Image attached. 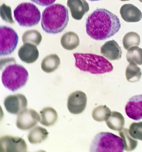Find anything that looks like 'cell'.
I'll use <instances>...</instances> for the list:
<instances>
[{"label": "cell", "instance_id": "cell-6", "mask_svg": "<svg viewBox=\"0 0 142 152\" xmlns=\"http://www.w3.org/2000/svg\"><path fill=\"white\" fill-rule=\"evenodd\" d=\"M14 16L18 24L22 26L31 27L38 24L41 14L38 7L33 3L23 2L15 9Z\"/></svg>", "mask_w": 142, "mask_h": 152}, {"label": "cell", "instance_id": "cell-25", "mask_svg": "<svg viewBox=\"0 0 142 152\" xmlns=\"http://www.w3.org/2000/svg\"><path fill=\"white\" fill-rule=\"evenodd\" d=\"M111 111L105 105H101L95 108L92 113V116L95 121L98 122L106 121L110 116Z\"/></svg>", "mask_w": 142, "mask_h": 152}, {"label": "cell", "instance_id": "cell-3", "mask_svg": "<svg viewBox=\"0 0 142 152\" xmlns=\"http://www.w3.org/2000/svg\"><path fill=\"white\" fill-rule=\"evenodd\" d=\"M0 66H5L2 73L1 81L5 88L14 91L26 84L28 72L22 66L16 64L15 58L1 59Z\"/></svg>", "mask_w": 142, "mask_h": 152}, {"label": "cell", "instance_id": "cell-19", "mask_svg": "<svg viewBox=\"0 0 142 152\" xmlns=\"http://www.w3.org/2000/svg\"><path fill=\"white\" fill-rule=\"evenodd\" d=\"M106 123L107 126L110 129L119 131L124 125V118L121 113L116 111H112L106 121Z\"/></svg>", "mask_w": 142, "mask_h": 152}, {"label": "cell", "instance_id": "cell-18", "mask_svg": "<svg viewBox=\"0 0 142 152\" xmlns=\"http://www.w3.org/2000/svg\"><path fill=\"white\" fill-rule=\"evenodd\" d=\"M60 41L62 47L68 50L76 48L80 43L78 36L73 31H68L64 34L61 37Z\"/></svg>", "mask_w": 142, "mask_h": 152}, {"label": "cell", "instance_id": "cell-14", "mask_svg": "<svg viewBox=\"0 0 142 152\" xmlns=\"http://www.w3.org/2000/svg\"><path fill=\"white\" fill-rule=\"evenodd\" d=\"M101 54L111 61L118 60L121 57L122 51L117 42L114 40L106 42L101 47Z\"/></svg>", "mask_w": 142, "mask_h": 152}, {"label": "cell", "instance_id": "cell-20", "mask_svg": "<svg viewBox=\"0 0 142 152\" xmlns=\"http://www.w3.org/2000/svg\"><path fill=\"white\" fill-rule=\"evenodd\" d=\"M60 64V60L56 54H50L44 57L42 60L41 67L42 69L47 73H51L55 71Z\"/></svg>", "mask_w": 142, "mask_h": 152}, {"label": "cell", "instance_id": "cell-10", "mask_svg": "<svg viewBox=\"0 0 142 152\" xmlns=\"http://www.w3.org/2000/svg\"><path fill=\"white\" fill-rule=\"evenodd\" d=\"M87 98L86 94L80 91H77L69 96L67 107L69 111L74 114L82 113L86 106Z\"/></svg>", "mask_w": 142, "mask_h": 152}, {"label": "cell", "instance_id": "cell-5", "mask_svg": "<svg viewBox=\"0 0 142 152\" xmlns=\"http://www.w3.org/2000/svg\"><path fill=\"white\" fill-rule=\"evenodd\" d=\"M124 148L122 139L120 137L111 132H101L94 137L89 151L122 152Z\"/></svg>", "mask_w": 142, "mask_h": 152}, {"label": "cell", "instance_id": "cell-8", "mask_svg": "<svg viewBox=\"0 0 142 152\" xmlns=\"http://www.w3.org/2000/svg\"><path fill=\"white\" fill-rule=\"evenodd\" d=\"M27 147L26 142L21 137L7 135L0 138V152H25Z\"/></svg>", "mask_w": 142, "mask_h": 152}, {"label": "cell", "instance_id": "cell-28", "mask_svg": "<svg viewBox=\"0 0 142 152\" xmlns=\"http://www.w3.org/2000/svg\"><path fill=\"white\" fill-rule=\"evenodd\" d=\"M129 132L133 138L142 141V121L132 123L129 126Z\"/></svg>", "mask_w": 142, "mask_h": 152}, {"label": "cell", "instance_id": "cell-16", "mask_svg": "<svg viewBox=\"0 0 142 152\" xmlns=\"http://www.w3.org/2000/svg\"><path fill=\"white\" fill-rule=\"evenodd\" d=\"M120 13L122 18L127 22H137L142 18L141 10L136 6L131 4H125L121 7Z\"/></svg>", "mask_w": 142, "mask_h": 152}, {"label": "cell", "instance_id": "cell-12", "mask_svg": "<svg viewBox=\"0 0 142 152\" xmlns=\"http://www.w3.org/2000/svg\"><path fill=\"white\" fill-rule=\"evenodd\" d=\"M126 115L136 121L142 119V94L130 98L125 107Z\"/></svg>", "mask_w": 142, "mask_h": 152}, {"label": "cell", "instance_id": "cell-13", "mask_svg": "<svg viewBox=\"0 0 142 152\" xmlns=\"http://www.w3.org/2000/svg\"><path fill=\"white\" fill-rule=\"evenodd\" d=\"M18 54L21 60L27 64L35 62L39 55L36 46L29 43H24L19 48Z\"/></svg>", "mask_w": 142, "mask_h": 152}, {"label": "cell", "instance_id": "cell-4", "mask_svg": "<svg viewBox=\"0 0 142 152\" xmlns=\"http://www.w3.org/2000/svg\"><path fill=\"white\" fill-rule=\"evenodd\" d=\"M75 66L80 70L94 74L112 71V64L103 56L92 53H75Z\"/></svg>", "mask_w": 142, "mask_h": 152}, {"label": "cell", "instance_id": "cell-29", "mask_svg": "<svg viewBox=\"0 0 142 152\" xmlns=\"http://www.w3.org/2000/svg\"><path fill=\"white\" fill-rule=\"evenodd\" d=\"M4 9L1 6L0 7V14L3 20L4 19L6 15H7V22H9L10 23H13L14 21L13 20L11 16V11L10 7L7 6V10L5 9V4H2Z\"/></svg>", "mask_w": 142, "mask_h": 152}, {"label": "cell", "instance_id": "cell-15", "mask_svg": "<svg viewBox=\"0 0 142 152\" xmlns=\"http://www.w3.org/2000/svg\"><path fill=\"white\" fill-rule=\"evenodd\" d=\"M67 5L71 16L76 20H81L89 10L88 3L85 0H67Z\"/></svg>", "mask_w": 142, "mask_h": 152}, {"label": "cell", "instance_id": "cell-23", "mask_svg": "<svg viewBox=\"0 0 142 152\" xmlns=\"http://www.w3.org/2000/svg\"><path fill=\"white\" fill-rule=\"evenodd\" d=\"M125 71V76L127 80L129 82H136L139 80L142 75L141 69L137 64L129 63Z\"/></svg>", "mask_w": 142, "mask_h": 152}, {"label": "cell", "instance_id": "cell-21", "mask_svg": "<svg viewBox=\"0 0 142 152\" xmlns=\"http://www.w3.org/2000/svg\"><path fill=\"white\" fill-rule=\"evenodd\" d=\"M49 134L46 129L37 126L30 132L27 137L28 139L31 144L40 143L47 137Z\"/></svg>", "mask_w": 142, "mask_h": 152}, {"label": "cell", "instance_id": "cell-26", "mask_svg": "<svg viewBox=\"0 0 142 152\" xmlns=\"http://www.w3.org/2000/svg\"><path fill=\"white\" fill-rule=\"evenodd\" d=\"M42 39L41 34L36 30L27 31L24 33L22 37V40L24 43H29L36 46L40 44Z\"/></svg>", "mask_w": 142, "mask_h": 152}, {"label": "cell", "instance_id": "cell-27", "mask_svg": "<svg viewBox=\"0 0 142 152\" xmlns=\"http://www.w3.org/2000/svg\"><path fill=\"white\" fill-rule=\"evenodd\" d=\"M140 42V35L137 33L129 32L124 36L122 43L124 48L126 50L135 46H138Z\"/></svg>", "mask_w": 142, "mask_h": 152}, {"label": "cell", "instance_id": "cell-1", "mask_svg": "<svg viewBox=\"0 0 142 152\" xmlns=\"http://www.w3.org/2000/svg\"><path fill=\"white\" fill-rule=\"evenodd\" d=\"M121 27L118 16L104 8L94 10L86 19L87 34L93 39L102 40L115 34Z\"/></svg>", "mask_w": 142, "mask_h": 152}, {"label": "cell", "instance_id": "cell-7", "mask_svg": "<svg viewBox=\"0 0 142 152\" xmlns=\"http://www.w3.org/2000/svg\"><path fill=\"white\" fill-rule=\"evenodd\" d=\"M18 41V37L12 28L6 26L0 27V54L8 55L16 48Z\"/></svg>", "mask_w": 142, "mask_h": 152}, {"label": "cell", "instance_id": "cell-31", "mask_svg": "<svg viewBox=\"0 0 142 152\" xmlns=\"http://www.w3.org/2000/svg\"><path fill=\"white\" fill-rule=\"evenodd\" d=\"M120 0L122 1H128L130 0Z\"/></svg>", "mask_w": 142, "mask_h": 152}, {"label": "cell", "instance_id": "cell-2", "mask_svg": "<svg viewBox=\"0 0 142 152\" xmlns=\"http://www.w3.org/2000/svg\"><path fill=\"white\" fill-rule=\"evenodd\" d=\"M69 20L68 9L63 5L56 3L48 6L43 10L41 25L46 32L55 34L64 30Z\"/></svg>", "mask_w": 142, "mask_h": 152}, {"label": "cell", "instance_id": "cell-24", "mask_svg": "<svg viewBox=\"0 0 142 152\" xmlns=\"http://www.w3.org/2000/svg\"><path fill=\"white\" fill-rule=\"evenodd\" d=\"M126 58L129 63L137 65L142 64V48L138 46H134L129 48L127 52Z\"/></svg>", "mask_w": 142, "mask_h": 152}, {"label": "cell", "instance_id": "cell-32", "mask_svg": "<svg viewBox=\"0 0 142 152\" xmlns=\"http://www.w3.org/2000/svg\"><path fill=\"white\" fill-rule=\"evenodd\" d=\"M89 0L91 1H99V0Z\"/></svg>", "mask_w": 142, "mask_h": 152}, {"label": "cell", "instance_id": "cell-17", "mask_svg": "<svg viewBox=\"0 0 142 152\" xmlns=\"http://www.w3.org/2000/svg\"><path fill=\"white\" fill-rule=\"evenodd\" d=\"M39 122L47 126L53 125L58 119V114L53 108L50 107L44 108L39 112Z\"/></svg>", "mask_w": 142, "mask_h": 152}, {"label": "cell", "instance_id": "cell-33", "mask_svg": "<svg viewBox=\"0 0 142 152\" xmlns=\"http://www.w3.org/2000/svg\"><path fill=\"white\" fill-rule=\"evenodd\" d=\"M140 2L142 3V0H138Z\"/></svg>", "mask_w": 142, "mask_h": 152}, {"label": "cell", "instance_id": "cell-11", "mask_svg": "<svg viewBox=\"0 0 142 152\" xmlns=\"http://www.w3.org/2000/svg\"><path fill=\"white\" fill-rule=\"evenodd\" d=\"M4 103L8 112L13 114H18L26 108L27 101L24 95L18 94L7 96L5 98Z\"/></svg>", "mask_w": 142, "mask_h": 152}, {"label": "cell", "instance_id": "cell-9", "mask_svg": "<svg viewBox=\"0 0 142 152\" xmlns=\"http://www.w3.org/2000/svg\"><path fill=\"white\" fill-rule=\"evenodd\" d=\"M40 117L38 113L31 109H25L18 115L16 120V126L22 130L29 129L36 125Z\"/></svg>", "mask_w": 142, "mask_h": 152}, {"label": "cell", "instance_id": "cell-30", "mask_svg": "<svg viewBox=\"0 0 142 152\" xmlns=\"http://www.w3.org/2000/svg\"><path fill=\"white\" fill-rule=\"evenodd\" d=\"M42 6H47L51 5L56 0H30Z\"/></svg>", "mask_w": 142, "mask_h": 152}, {"label": "cell", "instance_id": "cell-22", "mask_svg": "<svg viewBox=\"0 0 142 152\" xmlns=\"http://www.w3.org/2000/svg\"><path fill=\"white\" fill-rule=\"evenodd\" d=\"M119 134L122 139L124 150L130 151L134 150L138 144V141L133 138L129 134V130L123 128L119 131Z\"/></svg>", "mask_w": 142, "mask_h": 152}]
</instances>
